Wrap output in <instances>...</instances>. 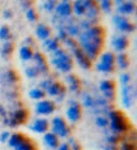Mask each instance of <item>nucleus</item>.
<instances>
[{"label":"nucleus","instance_id":"39448f33","mask_svg":"<svg viewBox=\"0 0 137 150\" xmlns=\"http://www.w3.org/2000/svg\"><path fill=\"white\" fill-rule=\"evenodd\" d=\"M96 69L100 72L109 74L115 69V55L111 52H104L100 55L99 62L95 65Z\"/></svg>","mask_w":137,"mask_h":150},{"label":"nucleus","instance_id":"ddd939ff","mask_svg":"<svg viewBox=\"0 0 137 150\" xmlns=\"http://www.w3.org/2000/svg\"><path fill=\"white\" fill-rule=\"evenodd\" d=\"M115 26L119 31L122 32H133L135 30V26L132 23H130L126 17L120 16V15H116L113 18Z\"/></svg>","mask_w":137,"mask_h":150},{"label":"nucleus","instance_id":"a18cd8bd","mask_svg":"<svg viewBox=\"0 0 137 150\" xmlns=\"http://www.w3.org/2000/svg\"></svg>","mask_w":137,"mask_h":150},{"label":"nucleus","instance_id":"79ce46f5","mask_svg":"<svg viewBox=\"0 0 137 150\" xmlns=\"http://www.w3.org/2000/svg\"><path fill=\"white\" fill-rule=\"evenodd\" d=\"M56 150H71V147L67 143H61V144H59Z\"/></svg>","mask_w":137,"mask_h":150},{"label":"nucleus","instance_id":"e433bc0d","mask_svg":"<svg viewBox=\"0 0 137 150\" xmlns=\"http://www.w3.org/2000/svg\"><path fill=\"white\" fill-rule=\"evenodd\" d=\"M6 80L9 82V83H15L16 80H17V77H16V74L12 70H9V71L6 74Z\"/></svg>","mask_w":137,"mask_h":150},{"label":"nucleus","instance_id":"72a5a7b5","mask_svg":"<svg viewBox=\"0 0 137 150\" xmlns=\"http://www.w3.org/2000/svg\"><path fill=\"white\" fill-rule=\"evenodd\" d=\"M95 125L101 129H107L108 128V119L105 115H99L95 118Z\"/></svg>","mask_w":137,"mask_h":150},{"label":"nucleus","instance_id":"412c9836","mask_svg":"<svg viewBox=\"0 0 137 150\" xmlns=\"http://www.w3.org/2000/svg\"><path fill=\"white\" fill-rule=\"evenodd\" d=\"M43 48L46 51L54 52L55 50H57L58 48H60V44H59V40L57 38H47V40H44L43 43Z\"/></svg>","mask_w":137,"mask_h":150},{"label":"nucleus","instance_id":"4be33fe9","mask_svg":"<svg viewBox=\"0 0 137 150\" xmlns=\"http://www.w3.org/2000/svg\"><path fill=\"white\" fill-rule=\"evenodd\" d=\"M67 82L69 84V88L72 92L77 93L80 90V82H79L78 78L75 75H69L67 77Z\"/></svg>","mask_w":137,"mask_h":150},{"label":"nucleus","instance_id":"5701e85b","mask_svg":"<svg viewBox=\"0 0 137 150\" xmlns=\"http://www.w3.org/2000/svg\"><path fill=\"white\" fill-rule=\"evenodd\" d=\"M56 12L58 15L65 17V16H69L72 13V6L69 4V2L63 1V2H61L60 4L56 6Z\"/></svg>","mask_w":137,"mask_h":150},{"label":"nucleus","instance_id":"bb28decb","mask_svg":"<svg viewBox=\"0 0 137 150\" xmlns=\"http://www.w3.org/2000/svg\"><path fill=\"white\" fill-rule=\"evenodd\" d=\"M13 150H38V147L33 143V141H31L30 139L27 137L21 145H18L17 147L14 148Z\"/></svg>","mask_w":137,"mask_h":150},{"label":"nucleus","instance_id":"393cba45","mask_svg":"<svg viewBox=\"0 0 137 150\" xmlns=\"http://www.w3.org/2000/svg\"><path fill=\"white\" fill-rule=\"evenodd\" d=\"M82 103L85 108H88V109H96V102L95 98H93L91 95L89 94H84L82 97Z\"/></svg>","mask_w":137,"mask_h":150},{"label":"nucleus","instance_id":"4468645a","mask_svg":"<svg viewBox=\"0 0 137 150\" xmlns=\"http://www.w3.org/2000/svg\"><path fill=\"white\" fill-rule=\"evenodd\" d=\"M64 92H65V88H64L63 85L60 82H55V81L45 90V94H47L50 97H57L58 101L62 100L64 96Z\"/></svg>","mask_w":137,"mask_h":150},{"label":"nucleus","instance_id":"6ab92c4d","mask_svg":"<svg viewBox=\"0 0 137 150\" xmlns=\"http://www.w3.org/2000/svg\"><path fill=\"white\" fill-rule=\"evenodd\" d=\"M27 139V136L25 134H23L22 132H15L13 134H11L9 141H8V145L11 148H16L18 145H21L25 139Z\"/></svg>","mask_w":137,"mask_h":150},{"label":"nucleus","instance_id":"0eeeda50","mask_svg":"<svg viewBox=\"0 0 137 150\" xmlns=\"http://www.w3.org/2000/svg\"><path fill=\"white\" fill-rule=\"evenodd\" d=\"M28 119V112L25 109H17L15 110L13 113L8 116V118L6 119V126H9L11 128H15L17 126L25 124Z\"/></svg>","mask_w":137,"mask_h":150},{"label":"nucleus","instance_id":"cd10ccee","mask_svg":"<svg viewBox=\"0 0 137 150\" xmlns=\"http://www.w3.org/2000/svg\"><path fill=\"white\" fill-rule=\"evenodd\" d=\"M19 57L23 61H29L33 57V51H32L31 47L23 46L19 50Z\"/></svg>","mask_w":137,"mask_h":150},{"label":"nucleus","instance_id":"f03ea898","mask_svg":"<svg viewBox=\"0 0 137 150\" xmlns=\"http://www.w3.org/2000/svg\"><path fill=\"white\" fill-rule=\"evenodd\" d=\"M106 115L108 119V129L110 131L120 135L131 132V122L123 112L113 109Z\"/></svg>","mask_w":137,"mask_h":150},{"label":"nucleus","instance_id":"20e7f679","mask_svg":"<svg viewBox=\"0 0 137 150\" xmlns=\"http://www.w3.org/2000/svg\"><path fill=\"white\" fill-rule=\"evenodd\" d=\"M49 129L50 132H53L59 139L70 137L71 128L67 125V120L61 116H55L52 119V122H49Z\"/></svg>","mask_w":137,"mask_h":150},{"label":"nucleus","instance_id":"a211bd4d","mask_svg":"<svg viewBox=\"0 0 137 150\" xmlns=\"http://www.w3.org/2000/svg\"><path fill=\"white\" fill-rule=\"evenodd\" d=\"M105 131V143L109 145H115V146H118V145L121 143L122 141V135L120 134H117V133L113 132L109 129H104Z\"/></svg>","mask_w":137,"mask_h":150},{"label":"nucleus","instance_id":"c85d7f7f","mask_svg":"<svg viewBox=\"0 0 137 150\" xmlns=\"http://www.w3.org/2000/svg\"><path fill=\"white\" fill-rule=\"evenodd\" d=\"M135 4L133 2H124L118 8V12L121 14H131L132 12H134Z\"/></svg>","mask_w":137,"mask_h":150},{"label":"nucleus","instance_id":"37998d69","mask_svg":"<svg viewBox=\"0 0 137 150\" xmlns=\"http://www.w3.org/2000/svg\"><path fill=\"white\" fill-rule=\"evenodd\" d=\"M103 149L104 150H119V148H118V146H115V145L105 144L103 146Z\"/></svg>","mask_w":137,"mask_h":150},{"label":"nucleus","instance_id":"ea45409f","mask_svg":"<svg viewBox=\"0 0 137 150\" xmlns=\"http://www.w3.org/2000/svg\"><path fill=\"white\" fill-rule=\"evenodd\" d=\"M110 6H111L110 0H102V3H101V8H102L104 11L108 12L109 10H110Z\"/></svg>","mask_w":137,"mask_h":150},{"label":"nucleus","instance_id":"b1692460","mask_svg":"<svg viewBox=\"0 0 137 150\" xmlns=\"http://www.w3.org/2000/svg\"><path fill=\"white\" fill-rule=\"evenodd\" d=\"M35 33H37V36H38L40 40H45L47 38H49L50 36V29L45 25H39L37 27V30H35Z\"/></svg>","mask_w":137,"mask_h":150},{"label":"nucleus","instance_id":"423d86ee","mask_svg":"<svg viewBox=\"0 0 137 150\" xmlns=\"http://www.w3.org/2000/svg\"><path fill=\"white\" fill-rule=\"evenodd\" d=\"M82 115V112L80 104L76 100H74V99L69 101L67 109L65 111V116H67V120L70 121L71 124H76V122H78L80 120Z\"/></svg>","mask_w":137,"mask_h":150},{"label":"nucleus","instance_id":"6e6552de","mask_svg":"<svg viewBox=\"0 0 137 150\" xmlns=\"http://www.w3.org/2000/svg\"><path fill=\"white\" fill-rule=\"evenodd\" d=\"M56 110V104L54 101L47 100V99H42L39 100V102L35 104V112L39 115L47 116L52 115Z\"/></svg>","mask_w":137,"mask_h":150},{"label":"nucleus","instance_id":"58836bf2","mask_svg":"<svg viewBox=\"0 0 137 150\" xmlns=\"http://www.w3.org/2000/svg\"><path fill=\"white\" fill-rule=\"evenodd\" d=\"M10 136H11V133L9 131H3L2 133H0V142L1 143H8Z\"/></svg>","mask_w":137,"mask_h":150},{"label":"nucleus","instance_id":"dca6fc26","mask_svg":"<svg viewBox=\"0 0 137 150\" xmlns=\"http://www.w3.org/2000/svg\"><path fill=\"white\" fill-rule=\"evenodd\" d=\"M32 59L34 61L35 67H37V69L39 70V72H40V74H43V75H47V74H48V66H47L46 61L44 59L43 54L40 53V52H35V53H33Z\"/></svg>","mask_w":137,"mask_h":150},{"label":"nucleus","instance_id":"9d476101","mask_svg":"<svg viewBox=\"0 0 137 150\" xmlns=\"http://www.w3.org/2000/svg\"><path fill=\"white\" fill-rule=\"evenodd\" d=\"M71 51L73 53L77 64H78L82 68H84V69H89V68H91V66H92V61L85 54L84 52H82V50L79 48V46H76V47H74V48H72Z\"/></svg>","mask_w":137,"mask_h":150},{"label":"nucleus","instance_id":"2eb2a0df","mask_svg":"<svg viewBox=\"0 0 137 150\" xmlns=\"http://www.w3.org/2000/svg\"><path fill=\"white\" fill-rule=\"evenodd\" d=\"M111 46L116 51L120 52L124 51L128 46V40L126 35H117L111 40Z\"/></svg>","mask_w":137,"mask_h":150},{"label":"nucleus","instance_id":"c03bdc74","mask_svg":"<svg viewBox=\"0 0 137 150\" xmlns=\"http://www.w3.org/2000/svg\"><path fill=\"white\" fill-rule=\"evenodd\" d=\"M116 1H117V3H119V4H120V3H123V1H124V0H116Z\"/></svg>","mask_w":137,"mask_h":150},{"label":"nucleus","instance_id":"c756f323","mask_svg":"<svg viewBox=\"0 0 137 150\" xmlns=\"http://www.w3.org/2000/svg\"><path fill=\"white\" fill-rule=\"evenodd\" d=\"M29 97L33 100H42L45 97V92L41 88H32L29 92Z\"/></svg>","mask_w":137,"mask_h":150},{"label":"nucleus","instance_id":"a19ab883","mask_svg":"<svg viewBox=\"0 0 137 150\" xmlns=\"http://www.w3.org/2000/svg\"><path fill=\"white\" fill-rule=\"evenodd\" d=\"M26 15H27V18H28L30 21H34V20L37 19V15H35L33 10H28Z\"/></svg>","mask_w":137,"mask_h":150},{"label":"nucleus","instance_id":"c9c22d12","mask_svg":"<svg viewBox=\"0 0 137 150\" xmlns=\"http://www.w3.org/2000/svg\"><path fill=\"white\" fill-rule=\"evenodd\" d=\"M0 38L3 40H8V38H10V30L8 27L3 26L0 28Z\"/></svg>","mask_w":137,"mask_h":150},{"label":"nucleus","instance_id":"7c9ffc66","mask_svg":"<svg viewBox=\"0 0 137 150\" xmlns=\"http://www.w3.org/2000/svg\"><path fill=\"white\" fill-rule=\"evenodd\" d=\"M72 11H73L77 16H80V15L86 13V8L84 6V4H82V2L80 0H77V1H75V3H74L73 8H72Z\"/></svg>","mask_w":137,"mask_h":150},{"label":"nucleus","instance_id":"aec40b11","mask_svg":"<svg viewBox=\"0 0 137 150\" xmlns=\"http://www.w3.org/2000/svg\"><path fill=\"white\" fill-rule=\"evenodd\" d=\"M115 65L118 66V68L120 69H126L130 65V61H128V55L126 53H123V52H120L119 54H117L115 57Z\"/></svg>","mask_w":137,"mask_h":150},{"label":"nucleus","instance_id":"7ed1b4c3","mask_svg":"<svg viewBox=\"0 0 137 150\" xmlns=\"http://www.w3.org/2000/svg\"><path fill=\"white\" fill-rule=\"evenodd\" d=\"M50 63L55 68L62 72H69L73 67V60L71 55L62 48H58L52 52V60Z\"/></svg>","mask_w":137,"mask_h":150},{"label":"nucleus","instance_id":"f257e3e1","mask_svg":"<svg viewBox=\"0 0 137 150\" xmlns=\"http://www.w3.org/2000/svg\"><path fill=\"white\" fill-rule=\"evenodd\" d=\"M104 30L100 27H91L79 34V48L91 61L100 54L104 44Z\"/></svg>","mask_w":137,"mask_h":150},{"label":"nucleus","instance_id":"2f4dec72","mask_svg":"<svg viewBox=\"0 0 137 150\" xmlns=\"http://www.w3.org/2000/svg\"><path fill=\"white\" fill-rule=\"evenodd\" d=\"M65 32H67V35H70V36H77L79 35V28L77 25H74V23H70V25H67L65 28H64Z\"/></svg>","mask_w":137,"mask_h":150},{"label":"nucleus","instance_id":"1a4fd4ad","mask_svg":"<svg viewBox=\"0 0 137 150\" xmlns=\"http://www.w3.org/2000/svg\"><path fill=\"white\" fill-rule=\"evenodd\" d=\"M100 91L102 92L103 97L107 100L111 101L115 99V96H116V84H115L114 81L111 80H103L100 82Z\"/></svg>","mask_w":137,"mask_h":150},{"label":"nucleus","instance_id":"a878e982","mask_svg":"<svg viewBox=\"0 0 137 150\" xmlns=\"http://www.w3.org/2000/svg\"><path fill=\"white\" fill-rule=\"evenodd\" d=\"M136 139H122L119 144V150H137L136 148Z\"/></svg>","mask_w":137,"mask_h":150},{"label":"nucleus","instance_id":"4c0bfd02","mask_svg":"<svg viewBox=\"0 0 137 150\" xmlns=\"http://www.w3.org/2000/svg\"><path fill=\"white\" fill-rule=\"evenodd\" d=\"M130 80H131V77H130L128 74H122V75L120 76V82L122 84V86L123 85H128Z\"/></svg>","mask_w":137,"mask_h":150},{"label":"nucleus","instance_id":"473e14b6","mask_svg":"<svg viewBox=\"0 0 137 150\" xmlns=\"http://www.w3.org/2000/svg\"><path fill=\"white\" fill-rule=\"evenodd\" d=\"M0 52H1V55H2L3 58H8V57H10L12 54V52H13V45L11 43H9V42L4 43L3 46L1 47Z\"/></svg>","mask_w":137,"mask_h":150},{"label":"nucleus","instance_id":"f3484780","mask_svg":"<svg viewBox=\"0 0 137 150\" xmlns=\"http://www.w3.org/2000/svg\"><path fill=\"white\" fill-rule=\"evenodd\" d=\"M43 141L44 144L46 145V147H48L49 149H57V147L60 144V139L58 136L55 135L53 132H46L43 136Z\"/></svg>","mask_w":137,"mask_h":150},{"label":"nucleus","instance_id":"f8f14e48","mask_svg":"<svg viewBox=\"0 0 137 150\" xmlns=\"http://www.w3.org/2000/svg\"><path fill=\"white\" fill-rule=\"evenodd\" d=\"M29 129L37 134H45L49 130V121L46 118H43V117L35 119L31 122V125L29 126Z\"/></svg>","mask_w":137,"mask_h":150},{"label":"nucleus","instance_id":"9b49d317","mask_svg":"<svg viewBox=\"0 0 137 150\" xmlns=\"http://www.w3.org/2000/svg\"><path fill=\"white\" fill-rule=\"evenodd\" d=\"M121 99H122V104L126 108L130 109L133 105L135 100V91L134 88L130 85H123L122 91H121Z\"/></svg>","mask_w":137,"mask_h":150},{"label":"nucleus","instance_id":"f704fd0d","mask_svg":"<svg viewBox=\"0 0 137 150\" xmlns=\"http://www.w3.org/2000/svg\"><path fill=\"white\" fill-rule=\"evenodd\" d=\"M25 74H26V76L29 77V78H35V77H38V76L40 75V72H39V70L37 69L35 66L27 67L26 69H25Z\"/></svg>","mask_w":137,"mask_h":150}]
</instances>
